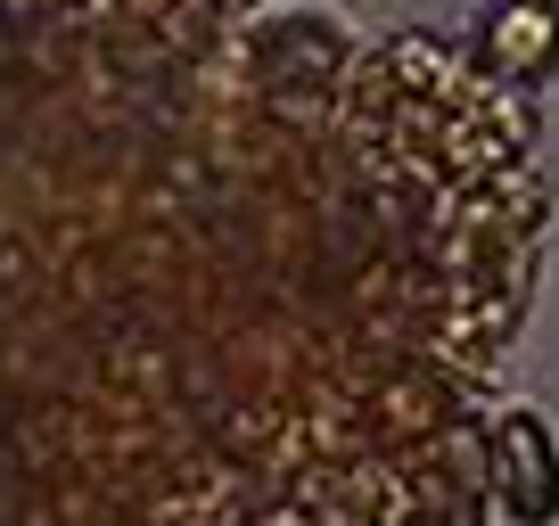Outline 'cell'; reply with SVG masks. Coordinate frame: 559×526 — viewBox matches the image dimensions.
<instances>
[{
    "instance_id": "obj_1",
    "label": "cell",
    "mask_w": 559,
    "mask_h": 526,
    "mask_svg": "<svg viewBox=\"0 0 559 526\" xmlns=\"http://www.w3.org/2000/svg\"><path fill=\"white\" fill-rule=\"evenodd\" d=\"M477 58L510 83L559 74V0H486L477 9Z\"/></svg>"
}]
</instances>
